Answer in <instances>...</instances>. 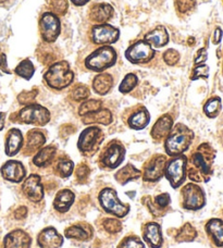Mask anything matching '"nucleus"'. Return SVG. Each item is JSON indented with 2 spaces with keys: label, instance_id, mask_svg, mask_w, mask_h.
<instances>
[{
  "label": "nucleus",
  "instance_id": "nucleus-6",
  "mask_svg": "<svg viewBox=\"0 0 223 248\" xmlns=\"http://www.w3.org/2000/svg\"><path fill=\"white\" fill-rule=\"evenodd\" d=\"M16 121L24 124H33V125L44 126L50 121V112L48 109L41 105L31 104L17 113Z\"/></svg>",
  "mask_w": 223,
  "mask_h": 248
},
{
  "label": "nucleus",
  "instance_id": "nucleus-52",
  "mask_svg": "<svg viewBox=\"0 0 223 248\" xmlns=\"http://www.w3.org/2000/svg\"><path fill=\"white\" fill-rule=\"evenodd\" d=\"M222 38V30L220 28H217L215 31V36H213V44H219Z\"/></svg>",
  "mask_w": 223,
  "mask_h": 248
},
{
  "label": "nucleus",
  "instance_id": "nucleus-7",
  "mask_svg": "<svg viewBox=\"0 0 223 248\" xmlns=\"http://www.w3.org/2000/svg\"><path fill=\"white\" fill-rule=\"evenodd\" d=\"M187 158L184 155L173 157L170 161H167L164 168V176L169 181L173 188H178L184 183L186 178Z\"/></svg>",
  "mask_w": 223,
  "mask_h": 248
},
{
  "label": "nucleus",
  "instance_id": "nucleus-21",
  "mask_svg": "<svg viewBox=\"0 0 223 248\" xmlns=\"http://www.w3.org/2000/svg\"><path fill=\"white\" fill-rule=\"evenodd\" d=\"M113 16V8L108 3L94 4L89 10V17L96 23L104 24Z\"/></svg>",
  "mask_w": 223,
  "mask_h": 248
},
{
  "label": "nucleus",
  "instance_id": "nucleus-48",
  "mask_svg": "<svg viewBox=\"0 0 223 248\" xmlns=\"http://www.w3.org/2000/svg\"><path fill=\"white\" fill-rule=\"evenodd\" d=\"M75 175H77V178H78L80 182H83V181H85L88 178L89 168L86 165L82 163V165H80L77 168V171H75Z\"/></svg>",
  "mask_w": 223,
  "mask_h": 248
},
{
  "label": "nucleus",
  "instance_id": "nucleus-12",
  "mask_svg": "<svg viewBox=\"0 0 223 248\" xmlns=\"http://www.w3.org/2000/svg\"><path fill=\"white\" fill-rule=\"evenodd\" d=\"M92 42L96 45H109L120 37V31L109 24H98L92 29Z\"/></svg>",
  "mask_w": 223,
  "mask_h": 248
},
{
  "label": "nucleus",
  "instance_id": "nucleus-15",
  "mask_svg": "<svg viewBox=\"0 0 223 248\" xmlns=\"http://www.w3.org/2000/svg\"><path fill=\"white\" fill-rule=\"evenodd\" d=\"M22 190H23L25 196L33 202H41L44 198L42 180L37 174L30 175L28 179L24 180V183L22 185Z\"/></svg>",
  "mask_w": 223,
  "mask_h": 248
},
{
  "label": "nucleus",
  "instance_id": "nucleus-3",
  "mask_svg": "<svg viewBox=\"0 0 223 248\" xmlns=\"http://www.w3.org/2000/svg\"><path fill=\"white\" fill-rule=\"evenodd\" d=\"M74 74L66 61L56 62L44 75L45 82L53 90H64L73 82Z\"/></svg>",
  "mask_w": 223,
  "mask_h": 248
},
{
  "label": "nucleus",
  "instance_id": "nucleus-1",
  "mask_svg": "<svg viewBox=\"0 0 223 248\" xmlns=\"http://www.w3.org/2000/svg\"><path fill=\"white\" fill-rule=\"evenodd\" d=\"M216 152L210 145L204 143L191 155L189 178L195 182H208L212 174V165Z\"/></svg>",
  "mask_w": 223,
  "mask_h": 248
},
{
  "label": "nucleus",
  "instance_id": "nucleus-38",
  "mask_svg": "<svg viewBox=\"0 0 223 248\" xmlns=\"http://www.w3.org/2000/svg\"><path fill=\"white\" fill-rule=\"evenodd\" d=\"M101 107H102V103L100 100L91 99V100L84 101V103L81 105V107H80V109H79V114L83 117V116H85V114L98 111V110L101 109Z\"/></svg>",
  "mask_w": 223,
  "mask_h": 248
},
{
  "label": "nucleus",
  "instance_id": "nucleus-50",
  "mask_svg": "<svg viewBox=\"0 0 223 248\" xmlns=\"http://www.w3.org/2000/svg\"><path fill=\"white\" fill-rule=\"evenodd\" d=\"M208 58V55H207V51L205 48H202V49H199L197 52V57L195 58V64L196 65H199V64H203L205 61L207 60Z\"/></svg>",
  "mask_w": 223,
  "mask_h": 248
},
{
  "label": "nucleus",
  "instance_id": "nucleus-20",
  "mask_svg": "<svg viewBox=\"0 0 223 248\" xmlns=\"http://www.w3.org/2000/svg\"><path fill=\"white\" fill-rule=\"evenodd\" d=\"M23 135L22 132L17 128H11L8 132L6 137V145H4V152L9 157H13L20 152L23 146Z\"/></svg>",
  "mask_w": 223,
  "mask_h": 248
},
{
  "label": "nucleus",
  "instance_id": "nucleus-51",
  "mask_svg": "<svg viewBox=\"0 0 223 248\" xmlns=\"http://www.w3.org/2000/svg\"><path fill=\"white\" fill-rule=\"evenodd\" d=\"M26 216H28V208L24 206L19 207L15 211V218L16 220H23L26 218Z\"/></svg>",
  "mask_w": 223,
  "mask_h": 248
},
{
  "label": "nucleus",
  "instance_id": "nucleus-22",
  "mask_svg": "<svg viewBox=\"0 0 223 248\" xmlns=\"http://www.w3.org/2000/svg\"><path fill=\"white\" fill-rule=\"evenodd\" d=\"M65 236L78 241H89L93 237V229L89 224H73L65 230Z\"/></svg>",
  "mask_w": 223,
  "mask_h": 248
},
{
  "label": "nucleus",
  "instance_id": "nucleus-9",
  "mask_svg": "<svg viewBox=\"0 0 223 248\" xmlns=\"http://www.w3.org/2000/svg\"><path fill=\"white\" fill-rule=\"evenodd\" d=\"M183 207L187 210H199L206 203L205 192L202 187L196 184H187L182 188Z\"/></svg>",
  "mask_w": 223,
  "mask_h": 248
},
{
  "label": "nucleus",
  "instance_id": "nucleus-39",
  "mask_svg": "<svg viewBox=\"0 0 223 248\" xmlns=\"http://www.w3.org/2000/svg\"><path fill=\"white\" fill-rule=\"evenodd\" d=\"M137 83H138V78L136 75L133 73H128L126 75V78H123L121 84H120L119 91L120 93H122V94H127V93H130L132 90L135 88Z\"/></svg>",
  "mask_w": 223,
  "mask_h": 248
},
{
  "label": "nucleus",
  "instance_id": "nucleus-49",
  "mask_svg": "<svg viewBox=\"0 0 223 248\" xmlns=\"http://www.w3.org/2000/svg\"><path fill=\"white\" fill-rule=\"evenodd\" d=\"M0 73L1 74H11V71L8 68L7 56L4 54L0 55Z\"/></svg>",
  "mask_w": 223,
  "mask_h": 248
},
{
  "label": "nucleus",
  "instance_id": "nucleus-55",
  "mask_svg": "<svg viewBox=\"0 0 223 248\" xmlns=\"http://www.w3.org/2000/svg\"><path fill=\"white\" fill-rule=\"evenodd\" d=\"M7 0H0V3H3V2H6Z\"/></svg>",
  "mask_w": 223,
  "mask_h": 248
},
{
  "label": "nucleus",
  "instance_id": "nucleus-26",
  "mask_svg": "<svg viewBox=\"0 0 223 248\" xmlns=\"http://www.w3.org/2000/svg\"><path fill=\"white\" fill-rule=\"evenodd\" d=\"M206 232L217 247H223V221L211 219L206 224Z\"/></svg>",
  "mask_w": 223,
  "mask_h": 248
},
{
  "label": "nucleus",
  "instance_id": "nucleus-32",
  "mask_svg": "<svg viewBox=\"0 0 223 248\" xmlns=\"http://www.w3.org/2000/svg\"><path fill=\"white\" fill-rule=\"evenodd\" d=\"M57 149L53 146H47V147L42 148L39 152L35 155L33 159V162L35 166L39 168H45L50 165L52 162L53 158L56 156Z\"/></svg>",
  "mask_w": 223,
  "mask_h": 248
},
{
  "label": "nucleus",
  "instance_id": "nucleus-2",
  "mask_svg": "<svg viewBox=\"0 0 223 248\" xmlns=\"http://www.w3.org/2000/svg\"><path fill=\"white\" fill-rule=\"evenodd\" d=\"M193 139L194 133L191 130L185 126L184 124H177L167 136L166 143H164L166 153L171 157L180 156L185 150L189 149Z\"/></svg>",
  "mask_w": 223,
  "mask_h": 248
},
{
  "label": "nucleus",
  "instance_id": "nucleus-14",
  "mask_svg": "<svg viewBox=\"0 0 223 248\" xmlns=\"http://www.w3.org/2000/svg\"><path fill=\"white\" fill-rule=\"evenodd\" d=\"M166 165L167 158L162 155H157L151 158L145 166L144 180L147 182H157L164 175Z\"/></svg>",
  "mask_w": 223,
  "mask_h": 248
},
{
  "label": "nucleus",
  "instance_id": "nucleus-40",
  "mask_svg": "<svg viewBox=\"0 0 223 248\" xmlns=\"http://www.w3.org/2000/svg\"><path fill=\"white\" fill-rule=\"evenodd\" d=\"M51 12L56 16H64L69 8L68 0H47Z\"/></svg>",
  "mask_w": 223,
  "mask_h": 248
},
{
  "label": "nucleus",
  "instance_id": "nucleus-54",
  "mask_svg": "<svg viewBox=\"0 0 223 248\" xmlns=\"http://www.w3.org/2000/svg\"><path fill=\"white\" fill-rule=\"evenodd\" d=\"M71 1H72L75 6L81 7V6H84V4H86L87 2L91 1V0H71Z\"/></svg>",
  "mask_w": 223,
  "mask_h": 248
},
{
  "label": "nucleus",
  "instance_id": "nucleus-42",
  "mask_svg": "<svg viewBox=\"0 0 223 248\" xmlns=\"http://www.w3.org/2000/svg\"><path fill=\"white\" fill-rule=\"evenodd\" d=\"M102 225H104V229L107 232H109L111 234H117L119 232H121L122 230V224L119 220L113 219V218H107L104 220L102 222Z\"/></svg>",
  "mask_w": 223,
  "mask_h": 248
},
{
  "label": "nucleus",
  "instance_id": "nucleus-36",
  "mask_svg": "<svg viewBox=\"0 0 223 248\" xmlns=\"http://www.w3.org/2000/svg\"><path fill=\"white\" fill-rule=\"evenodd\" d=\"M221 99L219 97H213L209 99L204 106V112L208 118H216L221 111Z\"/></svg>",
  "mask_w": 223,
  "mask_h": 248
},
{
  "label": "nucleus",
  "instance_id": "nucleus-44",
  "mask_svg": "<svg viewBox=\"0 0 223 248\" xmlns=\"http://www.w3.org/2000/svg\"><path fill=\"white\" fill-rule=\"evenodd\" d=\"M196 6V0H175V7L178 12L187 13Z\"/></svg>",
  "mask_w": 223,
  "mask_h": 248
},
{
  "label": "nucleus",
  "instance_id": "nucleus-47",
  "mask_svg": "<svg viewBox=\"0 0 223 248\" xmlns=\"http://www.w3.org/2000/svg\"><path fill=\"white\" fill-rule=\"evenodd\" d=\"M209 77V68L205 64H199L196 66L193 71V74H191V79L195 81V79L198 78H207Z\"/></svg>",
  "mask_w": 223,
  "mask_h": 248
},
{
  "label": "nucleus",
  "instance_id": "nucleus-13",
  "mask_svg": "<svg viewBox=\"0 0 223 248\" xmlns=\"http://www.w3.org/2000/svg\"><path fill=\"white\" fill-rule=\"evenodd\" d=\"M155 51L148 43L138 41L127 48L126 51L127 59L132 63H145L154 58Z\"/></svg>",
  "mask_w": 223,
  "mask_h": 248
},
{
  "label": "nucleus",
  "instance_id": "nucleus-45",
  "mask_svg": "<svg viewBox=\"0 0 223 248\" xmlns=\"http://www.w3.org/2000/svg\"><path fill=\"white\" fill-rule=\"evenodd\" d=\"M163 60L168 65H175L180 60V54L175 49H168L163 54Z\"/></svg>",
  "mask_w": 223,
  "mask_h": 248
},
{
  "label": "nucleus",
  "instance_id": "nucleus-34",
  "mask_svg": "<svg viewBox=\"0 0 223 248\" xmlns=\"http://www.w3.org/2000/svg\"><path fill=\"white\" fill-rule=\"evenodd\" d=\"M196 237H197V231H196V229L191 223H185L177 231L175 240L180 243L193 242Z\"/></svg>",
  "mask_w": 223,
  "mask_h": 248
},
{
  "label": "nucleus",
  "instance_id": "nucleus-8",
  "mask_svg": "<svg viewBox=\"0 0 223 248\" xmlns=\"http://www.w3.org/2000/svg\"><path fill=\"white\" fill-rule=\"evenodd\" d=\"M104 140V133L97 126H89L80 135L78 147L85 156H93Z\"/></svg>",
  "mask_w": 223,
  "mask_h": 248
},
{
  "label": "nucleus",
  "instance_id": "nucleus-27",
  "mask_svg": "<svg viewBox=\"0 0 223 248\" xmlns=\"http://www.w3.org/2000/svg\"><path fill=\"white\" fill-rule=\"evenodd\" d=\"M171 202L170 195L164 193L156 196L155 199L147 198V206L149 207L150 212L155 216H162L163 212L167 209Z\"/></svg>",
  "mask_w": 223,
  "mask_h": 248
},
{
  "label": "nucleus",
  "instance_id": "nucleus-43",
  "mask_svg": "<svg viewBox=\"0 0 223 248\" xmlns=\"http://www.w3.org/2000/svg\"><path fill=\"white\" fill-rule=\"evenodd\" d=\"M71 97H72L73 100L83 101L89 97V90L84 85H78L71 92Z\"/></svg>",
  "mask_w": 223,
  "mask_h": 248
},
{
  "label": "nucleus",
  "instance_id": "nucleus-23",
  "mask_svg": "<svg viewBox=\"0 0 223 248\" xmlns=\"http://www.w3.org/2000/svg\"><path fill=\"white\" fill-rule=\"evenodd\" d=\"M173 125V120L172 118L166 114V116H162L161 118L158 119V121L155 123L153 126V130H151V136L156 140H160L167 137L169 133L172 130Z\"/></svg>",
  "mask_w": 223,
  "mask_h": 248
},
{
  "label": "nucleus",
  "instance_id": "nucleus-5",
  "mask_svg": "<svg viewBox=\"0 0 223 248\" xmlns=\"http://www.w3.org/2000/svg\"><path fill=\"white\" fill-rule=\"evenodd\" d=\"M99 202L107 214L124 218L130 211V206L120 201L113 188H104L99 194Z\"/></svg>",
  "mask_w": 223,
  "mask_h": 248
},
{
  "label": "nucleus",
  "instance_id": "nucleus-28",
  "mask_svg": "<svg viewBox=\"0 0 223 248\" xmlns=\"http://www.w3.org/2000/svg\"><path fill=\"white\" fill-rule=\"evenodd\" d=\"M150 121V116L149 112L147 111L145 108H140L137 109L135 112L131 114V117L128 118V126L133 130H143L145 128Z\"/></svg>",
  "mask_w": 223,
  "mask_h": 248
},
{
  "label": "nucleus",
  "instance_id": "nucleus-18",
  "mask_svg": "<svg viewBox=\"0 0 223 248\" xmlns=\"http://www.w3.org/2000/svg\"><path fill=\"white\" fill-rule=\"evenodd\" d=\"M37 243L41 248H60L64 244V238L55 228L49 227L38 234Z\"/></svg>",
  "mask_w": 223,
  "mask_h": 248
},
{
  "label": "nucleus",
  "instance_id": "nucleus-10",
  "mask_svg": "<svg viewBox=\"0 0 223 248\" xmlns=\"http://www.w3.org/2000/svg\"><path fill=\"white\" fill-rule=\"evenodd\" d=\"M124 156H126V149L123 145L117 140H113L107 146L101 155V166L106 169H115L121 165L124 160Z\"/></svg>",
  "mask_w": 223,
  "mask_h": 248
},
{
  "label": "nucleus",
  "instance_id": "nucleus-19",
  "mask_svg": "<svg viewBox=\"0 0 223 248\" xmlns=\"http://www.w3.org/2000/svg\"><path fill=\"white\" fill-rule=\"evenodd\" d=\"M143 237L150 248H160L163 244L161 228L156 222H149L145 225L143 230Z\"/></svg>",
  "mask_w": 223,
  "mask_h": 248
},
{
  "label": "nucleus",
  "instance_id": "nucleus-17",
  "mask_svg": "<svg viewBox=\"0 0 223 248\" xmlns=\"http://www.w3.org/2000/svg\"><path fill=\"white\" fill-rule=\"evenodd\" d=\"M32 238L23 230H15L4 236L3 248H30Z\"/></svg>",
  "mask_w": 223,
  "mask_h": 248
},
{
  "label": "nucleus",
  "instance_id": "nucleus-53",
  "mask_svg": "<svg viewBox=\"0 0 223 248\" xmlns=\"http://www.w3.org/2000/svg\"><path fill=\"white\" fill-rule=\"evenodd\" d=\"M6 112H0V131L3 130L4 127V122H6Z\"/></svg>",
  "mask_w": 223,
  "mask_h": 248
},
{
  "label": "nucleus",
  "instance_id": "nucleus-33",
  "mask_svg": "<svg viewBox=\"0 0 223 248\" xmlns=\"http://www.w3.org/2000/svg\"><path fill=\"white\" fill-rule=\"evenodd\" d=\"M141 175V171L137 170L133 165H127L115 173L114 178L121 185H126L127 182H130V181L138 179Z\"/></svg>",
  "mask_w": 223,
  "mask_h": 248
},
{
  "label": "nucleus",
  "instance_id": "nucleus-41",
  "mask_svg": "<svg viewBox=\"0 0 223 248\" xmlns=\"http://www.w3.org/2000/svg\"><path fill=\"white\" fill-rule=\"evenodd\" d=\"M118 248H146L145 244L137 236H127L120 243Z\"/></svg>",
  "mask_w": 223,
  "mask_h": 248
},
{
  "label": "nucleus",
  "instance_id": "nucleus-31",
  "mask_svg": "<svg viewBox=\"0 0 223 248\" xmlns=\"http://www.w3.org/2000/svg\"><path fill=\"white\" fill-rule=\"evenodd\" d=\"M112 122V113H111L108 109H100L98 111L92 112L83 116V123L85 124H93V123H99L104 124V125H108Z\"/></svg>",
  "mask_w": 223,
  "mask_h": 248
},
{
  "label": "nucleus",
  "instance_id": "nucleus-4",
  "mask_svg": "<svg viewBox=\"0 0 223 248\" xmlns=\"http://www.w3.org/2000/svg\"><path fill=\"white\" fill-rule=\"evenodd\" d=\"M117 61V54L112 47L108 45L98 48L93 54L89 55L85 60L86 68L95 71V72H102V71L111 68Z\"/></svg>",
  "mask_w": 223,
  "mask_h": 248
},
{
  "label": "nucleus",
  "instance_id": "nucleus-29",
  "mask_svg": "<svg viewBox=\"0 0 223 248\" xmlns=\"http://www.w3.org/2000/svg\"><path fill=\"white\" fill-rule=\"evenodd\" d=\"M45 141H46V137H45V135L41 131H30L28 133V136H26V153L33 154L36 152V150L41 149L42 146L45 144Z\"/></svg>",
  "mask_w": 223,
  "mask_h": 248
},
{
  "label": "nucleus",
  "instance_id": "nucleus-35",
  "mask_svg": "<svg viewBox=\"0 0 223 248\" xmlns=\"http://www.w3.org/2000/svg\"><path fill=\"white\" fill-rule=\"evenodd\" d=\"M15 73L16 75H19L20 78H25V79H31L33 78V75L35 73V68L34 64L32 63V61L29 59L22 60L15 70Z\"/></svg>",
  "mask_w": 223,
  "mask_h": 248
},
{
  "label": "nucleus",
  "instance_id": "nucleus-37",
  "mask_svg": "<svg viewBox=\"0 0 223 248\" xmlns=\"http://www.w3.org/2000/svg\"><path fill=\"white\" fill-rule=\"evenodd\" d=\"M73 169H74L73 162L68 158H61L60 160L57 162L56 171H57V174L61 176V178L64 179L69 178V176L72 174Z\"/></svg>",
  "mask_w": 223,
  "mask_h": 248
},
{
  "label": "nucleus",
  "instance_id": "nucleus-46",
  "mask_svg": "<svg viewBox=\"0 0 223 248\" xmlns=\"http://www.w3.org/2000/svg\"><path fill=\"white\" fill-rule=\"evenodd\" d=\"M36 95H37V91H30V92H23L21 93L17 97V100H19V103L22 105H31L34 101V99L36 98Z\"/></svg>",
  "mask_w": 223,
  "mask_h": 248
},
{
  "label": "nucleus",
  "instance_id": "nucleus-24",
  "mask_svg": "<svg viewBox=\"0 0 223 248\" xmlns=\"http://www.w3.org/2000/svg\"><path fill=\"white\" fill-rule=\"evenodd\" d=\"M145 42L148 43L151 47L156 48L166 46L169 42V35L166 28L159 25L155 30L150 31L148 34H146Z\"/></svg>",
  "mask_w": 223,
  "mask_h": 248
},
{
  "label": "nucleus",
  "instance_id": "nucleus-30",
  "mask_svg": "<svg viewBox=\"0 0 223 248\" xmlns=\"http://www.w3.org/2000/svg\"><path fill=\"white\" fill-rule=\"evenodd\" d=\"M113 85V78L108 73H101L94 78L93 88L98 95H106Z\"/></svg>",
  "mask_w": 223,
  "mask_h": 248
},
{
  "label": "nucleus",
  "instance_id": "nucleus-25",
  "mask_svg": "<svg viewBox=\"0 0 223 248\" xmlns=\"http://www.w3.org/2000/svg\"><path fill=\"white\" fill-rule=\"evenodd\" d=\"M75 201V195L70 189H61L53 201V207L58 212H64L69 211L71 206L73 205Z\"/></svg>",
  "mask_w": 223,
  "mask_h": 248
},
{
  "label": "nucleus",
  "instance_id": "nucleus-16",
  "mask_svg": "<svg viewBox=\"0 0 223 248\" xmlns=\"http://www.w3.org/2000/svg\"><path fill=\"white\" fill-rule=\"evenodd\" d=\"M4 180L12 183H20L25 179L26 171L23 163L16 160L7 161L0 169Z\"/></svg>",
  "mask_w": 223,
  "mask_h": 248
},
{
  "label": "nucleus",
  "instance_id": "nucleus-11",
  "mask_svg": "<svg viewBox=\"0 0 223 248\" xmlns=\"http://www.w3.org/2000/svg\"><path fill=\"white\" fill-rule=\"evenodd\" d=\"M39 29L46 43H53L60 34V20L52 12H45L39 20Z\"/></svg>",
  "mask_w": 223,
  "mask_h": 248
}]
</instances>
